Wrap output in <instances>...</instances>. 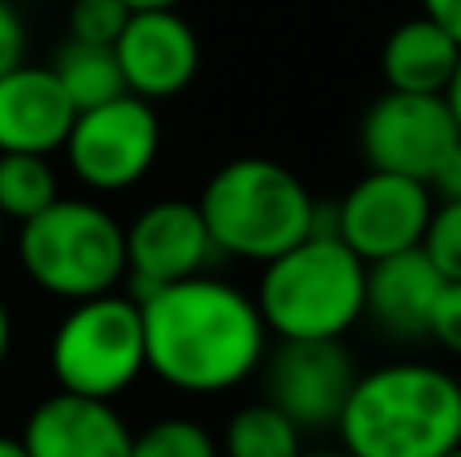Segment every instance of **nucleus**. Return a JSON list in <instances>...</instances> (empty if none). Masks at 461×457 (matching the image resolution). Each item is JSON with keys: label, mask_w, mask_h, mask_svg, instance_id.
Returning <instances> with one entry per match:
<instances>
[{"label": "nucleus", "mask_w": 461, "mask_h": 457, "mask_svg": "<svg viewBox=\"0 0 461 457\" xmlns=\"http://www.w3.org/2000/svg\"><path fill=\"white\" fill-rule=\"evenodd\" d=\"M429 340L446 353L461 356V283H446L429 320Z\"/></svg>", "instance_id": "23"}, {"label": "nucleus", "mask_w": 461, "mask_h": 457, "mask_svg": "<svg viewBox=\"0 0 461 457\" xmlns=\"http://www.w3.org/2000/svg\"><path fill=\"white\" fill-rule=\"evenodd\" d=\"M49 69L57 73V81H61V89L69 94V102H73L77 113L97 110V105H105V102H113V97L126 94V81H122L113 49L65 40V45L57 49V57H53Z\"/></svg>", "instance_id": "17"}, {"label": "nucleus", "mask_w": 461, "mask_h": 457, "mask_svg": "<svg viewBox=\"0 0 461 457\" xmlns=\"http://www.w3.org/2000/svg\"><path fill=\"white\" fill-rule=\"evenodd\" d=\"M183 0H126L130 13H150V8H178Z\"/></svg>", "instance_id": "29"}, {"label": "nucleus", "mask_w": 461, "mask_h": 457, "mask_svg": "<svg viewBox=\"0 0 461 457\" xmlns=\"http://www.w3.org/2000/svg\"><path fill=\"white\" fill-rule=\"evenodd\" d=\"M446 105H449V113H454V121H457V134H461V61H457L454 81H449V89H446Z\"/></svg>", "instance_id": "27"}, {"label": "nucleus", "mask_w": 461, "mask_h": 457, "mask_svg": "<svg viewBox=\"0 0 461 457\" xmlns=\"http://www.w3.org/2000/svg\"><path fill=\"white\" fill-rule=\"evenodd\" d=\"M441 288H446V280L421 247L368 264L365 316L393 340H421L429 336Z\"/></svg>", "instance_id": "15"}, {"label": "nucleus", "mask_w": 461, "mask_h": 457, "mask_svg": "<svg viewBox=\"0 0 461 457\" xmlns=\"http://www.w3.org/2000/svg\"><path fill=\"white\" fill-rule=\"evenodd\" d=\"M69 94L49 65H16L0 77V154H49L65 150L73 130Z\"/></svg>", "instance_id": "14"}, {"label": "nucleus", "mask_w": 461, "mask_h": 457, "mask_svg": "<svg viewBox=\"0 0 461 457\" xmlns=\"http://www.w3.org/2000/svg\"><path fill=\"white\" fill-rule=\"evenodd\" d=\"M303 434L267 401H251L230 413L219 457H303Z\"/></svg>", "instance_id": "18"}, {"label": "nucleus", "mask_w": 461, "mask_h": 457, "mask_svg": "<svg viewBox=\"0 0 461 457\" xmlns=\"http://www.w3.org/2000/svg\"><path fill=\"white\" fill-rule=\"evenodd\" d=\"M461 45L429 16H409L384 37L381 73L393 94L417 97H446L449 81L457 73Z\"/></svg>", "instance_id": "16"}, {"label": "nucleus", "mask_w": 461, "mask_h": 457, "mask_svg": "<svg viewBox=\"0 0 461 457\" xmlns=\"http://www.w3.org/2000/svg\"><path fill=\"white\" fill-rule=\"evenodd\" d=\"M16 259L41 291L57 300L110 296L126 280V227L89 199H57L21 227Z\"/></svg>", "instance_id": "5"}, {"label": "nucleus", "mask_w": 461, "mask_h": 457, "mask_svg": "<svg viewBox=\"0 0 461 457\" xmlns=\"http://www.w3.org/2000/svg\"><path fill=\"white\" fill-rule=\"evenodd\" d=\"M146 336V372L191 397H219L251 381L267 361V324L255 296L219 280L170 283L138 300Z\"/></svg>", "instance_id": "1"}, {"label": "nucleus", "mask_w": 461, "mask_h": 457, "mask_svg": "<svg viewBox=\"0 0 461 457\" xmlns=\"http://www.w3.org/2000/svg\"><path fill=\"white\" fill-rule=\"evenodd\" d=\"M433 207V191L417 178L365 170L332 207V235L357 259L381 264L421 247Z\"/></svg>", "instance_id": "8"}, {"label": "nucleus", "mask_w": 461, "mask_h": 457, "mask_svg": "<svg viewBox=\"0 0 461 457\" xmlns=\"http://www.w3.org/2000/svg\"><path fill=\"white\" fill-rule=\"evenodd\" d=\"M199 215L219 255L271 264L316 235L320 202L276 158H230L207 178Z\"/></svg>", "instance_id": "3"}, {"label": "nucleus", "mask_w": 461, "mask_h": 457, "mask_svg": "<svg viewBox=\"0 0 461 457\" xmlns=\"http://www.w3.org/2000/svg\"><path fill=\"white\" fill-rule=\"evenodd\" d=\"M8 345H13V320H8V308H5V300H0V364H5V356H8Z\"/></svg>", "instance_id": "28"}, {"label": "nucleus", "mask_w": 461, "mask_h": 457, "mask_svg": "<svg viewBox=\"0 0 461 457\" xmlns=\"http://www.w3.org/2000/svg\"><path fill=\"white\" fill-rule=\"evenodd\" d=\"M21 445L29 457H130L134 434L113 401H89L57 389L29 413Z\"/></svg>", "instance_id": "13"}, {"label": "nucleus", "mask_w": 461, "mask_h": 457, "mask_svg": "<svg viewBox=\"0 0 461 457\" xmlns=\"http://www.w3.org/2000/svg\"><path fill=\"white\" fill-rule=\"evenodd\" d=\"M130 457H219V442L191 417H162L134 434Z\"/></svg>", "instance_id": "20"}, {"label": "nucleus", "mask_w": 461, "mask_h": 457, "mask_svg": "<svg viewBox=\"0 0 461 457\" xmlns=\"http://www.w3.org/2000/svg\"><path fill=\"white\" fill-rule=\"evenodd\" d=\"M61 199L57 170L37 154H0V215L5 223H32Z\"/></svg>", "instance_id": "19"}, {"label": "nucleus", "mask_w": 461, "mask_h": 457, "mask_svg": "<svg viewBox=\"0 0 461 457\" xmlns=\"http://www.w3.org/2000/svg\"><path fill=\"white\" fill-rule=\"evenodd\" d=\"M446 457H461V445H457V450H454V453H446Z\"/></svg>", "instance_id": "33"}, {"label": "nucleus", "mask_w": 461, "mask_h": 457, "mask_svg": "<svg viewBox=\"0 0 461 457\" xmlns=\"http://www.w3.org/2000/svg\"><path fill=\"white\" fill-rule=\"evenodd\" d=\"M429 191L438 202H461V142L449 150V158L441 162V170L433 175Z\"/></svg>", "instance_id": "25"}, {"label": "nucleus", "mask_w": 461, "mask_h": 457, "mask_svg": "<svg viewBox=\"0 0 461 457\" xmlns=\"http://www.w3.org/2000/svg\"><path fill=\"white\" fill-rule=\"evenodd\" d=\"M0 457H29L21 445V437H0Z\"/></svg>", "instance_id": "30"}, {"label": "nucleus", "mask_w": 461, "mask_h": 457, "mask_svg": "<svg viewBox=\"0 0 461 457\" xmlns=\"http://www.w3.org/2000/svg\"><path fill=\"white\" fill-rule=\"evenodd\" d=\"M348 457H446L461 445V377L429 361L360 372L340 421Z\"/></svg>", "instance_id": "2"}, {"label": "nucleus", "mask_w": 461, "mask_h": 457, "mask_svg": "<svg viewBox=\"0 0 461 457\" xmlns=\"http://www.w3.org/2000/svg\"><path fill=\"white\" fill-rule=\"evenodd\" d=\"M368 264L336 235H312L263 264L255 308L276 340H344L365 320Z\"/></svg>", "instance_id": "4"}, {"label": "nucleus", "mask_w": 461, "mask_h": 457, "mask_svg": "<svg viewBox=\"0 0 461 457\" xmlns=\"http://www.w3.org/2000/svg\"><path fill=\"white\" fill-rule=\"evenodd\" d=\"M263 401L276 405L300 434L336 429L357 385L344 340H279L263 361Z\"/></svg>", "instance_id": "9"}, {"label": "nucleus", "mask_w": 461, "mask_h": 457, "mask_svg": "<svg viewBox=\"0 0 461 457\" xmlns=\"http://www.w3.org/2000/svg\"><path fill=\"white\" fill-rule=\"evenodd\" d=\"M113 57H118L126 94L154 105L178 97L191 85L203 49L199 32L178 8H150V13H130L126 29L113 45Z\"/></svg>", "instance_id": "12"}, {"label": "nucleus", "mask_w": 461, "mask_h": 457, "mask_svg": "<svg viewBox=\"0 0 461 457\" xmlns=\"http://www.w3.org/2000/svg\"><path fill=\"white\" fill-rule=\"evenodd\" d=\"M421 251L433 259L446 283H461V202H438Z\"/></svg>", "instance_id": "22"}, {"label": "nucleus", "mask_w": 461, "mask_h": 457, "mask_svg": "<svg viewBox=\"0 0 461 457\" xmlns=\"http://www.w3.org/2000/svg\"><path fill=\"white\" fill-rule=\"evenodd\" d=\"M461 142L446 97H417L384 89L360 118V154L368 170L417 178L429 186L449 150Z\"/></svg>", "instance_id": "10"}, {"label": "nucleus", "mask_w": 461, "mask_h": 457, "mask_svg": "<svg viewBox=\"0 0 461 457\" xmlns=\"http://www.w3.org/2000/svg\"><path fill=\"white\" fill-rule=\"evenodd\" d=\"M162 150L158 113L142 97H113L97 110H81L73 118L65 162L81 186L102 194H118L138 186L154 170Z\"/></svg>", "instance_id": "7"}, {"label": "nucleus", "mask_w": 461, "mask_h": 457, "mask_svg": "<svg viewBox=\"0 0 461 457\" xmlns=\"http://www.w3.org/2000/svg\"><path fill=\"white\" fill-rule=\"evenodd\" d=\"M24 49H29V32H24L21 13L8 0H0V77L24 65Z\"/></svg>", "instance_id": "24"}, {"label": "nucleus", "mask_w": 461, "mask_h": 457, "mask_svg": "<svg viewBox=\"0 0 461 457\" xmlns=\"http://www.w3.org/2000/svg\"><path fill=\"white\" fill-rule=\"evenodd\" d=\"M5 227H8V223H5V215H0V247H5Z\"/></svg>", "instance_id": "32"}, {"label": "nucleus", "mask_w": 461, "mask_h": 457, "mask_svg": "<svg viewBox=\"0 0 461 457\" xmlns=\"http://www.w3.org/2000/svg\"><path fill=\"white\" fill-rule=\"evenodd\" d=\"M421 16H429L461 45V0H421Z\"/></svg>", "instance_id": "26"}, {"label": "nucleus", "mask_w": 461, "mask_h": 457, "mask_svg": "<svg viewBox=\"0 0 461 457\" xmlns=\"http://www.w3.org/2000/svg\"><path fill=\"white\" fill-rule=\"evenodd\" d=\"M130 21L126 0H73L69 8V40L113 49Z\"/></svg>", "instance_id": "21"}, {"label": "nucleus", "mask_w": 461, "mask_h": 457, "mask_svg": "<svg viewBox=\"0 0 461 457\" xmlns=\"http://www.w3.org/2000/svg\"><path fill=\"white\" fill-rule=\"evenodd\" d=\"M49 364L61 393L89 397V401H113L146 372V336L142 308L134 296L81 300L57 324Z\"/></svg>", "instance_id": "6"}, {"label": "nucleus", "mask_w": 461, "mask_h": 457, "mask_svg": "<svg viewBox=\"0 0 461 457\" xmlns=\"http://www.w3.org/2000/svg\"><path fill=\"white\" fill-rule=\"evenodd\" d=\"M303 457H348L344 450H336V453H303Z\"/></svg>", "instance_id": "31"}, {"label": "nucleus", "mask_w": 461, "mask_h": 457, "mask_svg": "<svg viewBox=\"0 0 461 457\" xmlns=\"http://www.w3.org/2000/svg\"><path fill=\"white\" fill-rule=\"evenodd\" d=\"M215 255L219 251L199 215V202H150L126 227V283L134 288V300L207 275Z\"/></svg>", "instance_id": "11"}]
</instances>
